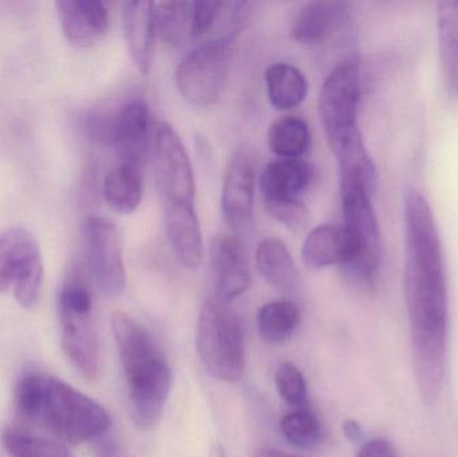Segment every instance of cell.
<instances>
[{
  "label": "cell",
  "instance_id": "28",
  "mask_svg": "<svg viewBox=\"0 0 458 457\" xmlns=\"http://www.w3.org/2000/svg\"><path fill=\"white\" fill-rule=\"evenodd\" d=\"M2 442L11 457H74L64 445L21 429H7Z\"/></svg>",
  "mask_w": 458,
  "mask_h": 457
},
{
  "label": "cell",
  "instance_id": "1",
  "mask_svg": "<svg viewBox=\"0 0 458 457\" xmlns=\"http://www.w3.org/2000/svg\"><path fill=\"white\" fill-rule=\"evenodd\" d=\"M405 215V297L411 321L414 375L425 404L443 392L448 343V284L443 243L432 207L411 190Z\"/></svg>",
  "mask_w": 458,
  "mask_h": 457
},
{
  "label": "cell",
  "instance_id": "22",
  "mask_svg": "<svg viewBox=\"0 0 458 457\" xmlns=\"http://www.w3.org/2000/svg\"><path fill=\"white\" fill-rule=\"evenodd\" d=\"M437 32L444 86L449 98L458 99V0L438 3Z\"/></svg>",
  "mask_w": 458,
  "mask_h": 457
},
{
  "label": "cell",
  "instance_id": "15",
  "mask_svg": "<svg viewBox=\"0 0 458 457\" xmlns=\"http://www.w3.org/2000/svg\"><path fill=\"white\" fill-rule=\"evenodd\" d=\"M56 10L64 37L77 47L94 45L109 29V7L101 0H61Z\"/></svg>",
  "mask_w": 458,
  "mask_h": 457
},
{
  "label": "cell",
  "instance_id": "18",
  "mask_svg": "<svg viewBox=\"0 0 458 457\" xmlns=\"http://www.w3.org/2000/svg\"><path fill=\"white\" fill-rule=\"evenodd\" d=\"M350 27L352 18L344 3L312 2L304 5L293 19L291 35L298 42L314 45Z\"/></svg>",
  "mask_w": 458,
  "mask_h": 457
},
{
  "label": "cell",
  "instance_id": "32",
  "mask_svg": "<svg viewBox=\"0 0 458 457\" xmlns=\"http://www.w3.org/2000/svg\"><path fill=\"white\" fill-rule=\"evenodd\" d=\"M223 5L225 3L208 0L191 3V34L193 37L208 34L222 18Z\"/></svg>",
  "mask_w": 458,
  "mask_h": 457
},
{
  "label": "cell",
  "instance_id": "11",
  "mask_svg": "<svg viewBox=\"0 0 458 457\" xmlns=\"http://www.w3.org/2000/svg\"><path fill=\"white\" fill-rule=\"evenodd\" d=\"M86 268L94 286L107 298L126 287V268L118 228L110 220L91 216L82 225Z\"/></svg>",
  "mask_w": 458,
  "mask_h": 457
},
{
  "label": "cell",
  "instance_id": "12",
  "mask_svg": "<svg viewBox=\"0 0 458 457\" xmlns=\"http://www.w3.org/2000/svg\"><path fill=\"white\" fill-rule=\"evenodd\" d=\"M155 165L165 203L195 204V174L190 156L179 134L166 123H158L156 129Z\"/></svg>",
  "mask_w": 458,
  "mask_h": 457
},
{
  "label": "cell",
  "instance_id": "7",
  "mask_svg": "<svg viewBox=\"0 0 458 457\" xmlns=\"http://www.w3.org/2000/svg\"><path fill=\"white\" fill-rule=\"evenodd\" d=\"M231 39L216 37L190 51L177 66L180 94L196 106H209L219 99L228 77Z\"/></svg>",
  "mask_w": 458,
  "mask_h": 457
},
{
  "label": "cell",
  "instance_id": "6",
  "mask_svg": "<svg viewBox=\"0 0 458 457\" xmlns=\"http://www.w3.org/2000/svg\"><path fill=\"white\" fill-rule=\"evenodd\" d=\"M373 193L358 185L341 187L344 231L346 236L344 273L360 282L371 284L381 267V228L371 198Z\"/></svg>",
  "mask_w": 458,
  "mask_h": 457
},
{
  "label": "cell",
  "instance_id": "29",
  "mask_svg": "<svg viewBox=\"0 0 458 457\" xmlns=\"http://www.w3.org/2000/svg\"><path fill=\"white\" fill-rule=\"evenodd\" d=\"M156 23L166 42L180 45L191 30V3H156Z\"/></svg>",
  "mask_w": 458,
  "mask_h": 457
},
{
  "label": "cell",
  "instance_id": "8",
  "mask_svg": "<svg viewBox=\"0 0 458 457\" xmlns=\"http://www.w3.org/2000/svg\"><path fill=\"white\" fill-rule=\"evenodd\" d=\"M43 263L39 244L26 228L0 233V292L13 289L19 305L32 309L39 300Z\"/></svg>",
  "mask_w": 458,
  "mask_h": 457
},
{
  "label": "cell",
  "instance_id": "17",
  "mask_svg": "<svg viewBox=\"0 0 458 457\" xmlns=\"http://www.w3.org/2000/svg\"><path fill=\"white\" fill-rule=\"evenodd\" d=\"M123 24L131 61L141 74H148L155 58L156 3L147 0L123 3Z\"/></svg>",
  "mask_w": 458,
  "mask_h": 457
},
{
  "label": "cell",
  "instance_id": "26",
  "mask_svg": "<svg viewBox=\"0 0 458 457\" xmlns=\"http://www.w3.org/2000/svg\"><path fill=\"white\" fill-rule=\"evenodd\" d=\"M311 131L303 118L284 115L268 129L269 149L280 158H299L309 150Z\"/></svg>",
  "mask_w": 458,
  "mask_h": 457
},
{
  "label": "cell",
  "instance_id": "14",
  "mask_svg": "<svg viewBox=\"0 0 458 457\" xmlns=\"http://www.w3.org/2000/svg\"><path fill=\"white\" fill-rule=\"evenodd\" d=\"M255 168L245 150L232 156L223 182L222 211L232 230H244L253 215Z\"/></svg>",
  "mask_w": 458,
  "mask_h": 457
},
{
  "label": "cell",
  "instance_id": "31",
  "mask_svg": "<svg viewBox=\"0 0 458 457\" xmlns=\"http://www.w3.org/2000/svg\"><path fill=\"white\" fill-rule=\"evenodd\" d=\"M269 214L282 223L288 230H304L309 225L310 212L299 199H285V200L264 201Z\"/></svg>",
  "mask_w": 458,
  "mask_h": 457
},
{
  "label": "cell",
  "instance_id": "16",
  "mask_svg": "<svg viewBox=\"0 0 458 457\" xmlns=\"http://www.w3.org/2000/svg\"><path fill=\"white\" fill-rule=\"evenodd\" d=\"M165 228L180 265L188 270H196L203 260L204 243L195 204L166 201Z\"/></svg>",
  "mask_w": 458,
  "mask_h": 457
},
{
  "label": "cell",
  "instance_id": "3",
  "mask_svg": "<svg viewBox=\"0 0 458 457\" xmlns=\"http://www.w3.org/2000/svg\"><path fill=\"white\" fill-rule=\"evenodd\" d=\"M113 334L128 389L131 420L152 431L163 418L174 384L171 367L152 333L126 313H115Z\"/></svg>",
  "mask_w": 458,
  "mask_h": 457
},
{
  "label": "cell",
  "instance_id": "10",
  "mask_svg": "<svg viewBox=\"0 0 458 457\" xmlns=\"http://www.w3.org/2000/svg\"><path fill=\"white\" fill-rule=\"evenodd\" d=\"M360 98V63L357 58L349 56L335 64L320 89L319 115L328 142L360 131L358 125Z\"/></svg>",
  "mask_w": 458,
  "mask_h": 457
},
{
  "label": "cell",
  "instance_id": "35",
  "mask_svg": "<svg viewBox=\"0 0 458 457\" xmlns=\"http://www.w3.org/2000/svg\"><path fill=\"white\" fill-rule=\"evenodd\" d=\"M344 434L349 442L360 444L365 439V431L362 426L355 420H346L344 423Z\"/></svg>",
  "mask_w": 458,
  "mask_h": 457
},
{
  "label": "cell",
  "instance_id": "2",
  "mask_svg": "<svg viewBox=\"0 0 458 457\" xmlns=\"http://www.w3.org/2000/svg\"><path fill=\"white\" fill-rule=\"evenodd\" d=\"M15 407L24 420L70 444L97 440L112 429V419L101 404L46 373L21 376Z\"/></svg>",
  "mask_w": 458,
  "mask_h": 457
},
{
  "label": "cell",
  "instance_id": "23",
  "mask_svg": "<svg viewBox=\"0 0 458 457\" xmlns=\"http://www.w3.org/2000/svg\"><path fill=\"white\" fill-rule=\"evenodd\" d=\"M267 94L272 106L279 110H291L306 99L309 91L306 75L287 62L271 64L264 74Z\"/></svg>",
  "mask_w": 458,
  "mask_h": 457
},
{
  "label": "cell",
  "instance_id": "27",
  "mask_svg": "<svg viewBox=\"0 0 458 457\" xmlns=\"http://www.w3.org/2000/svg\"><path fill=\"white\" fill-rule=\"evenodd\" d=\"M283 437L293 447L315 450L325 442L326 432L317 413L309 408H298L280 420Z\"/></svg>",
  "mask_w": 458,
  "mask_h": 457
},
{
  "label": "cell",
  "instance_id": "20",
  "mask_svg": "<svg viewBox=\"0 0 458 457\" xmlns=\"http://www.w3.org/2000/svg\"><path fill=\"white\" fill-rule=\"evenodd\" d=\"M256 265L269 286L284 294H293L301 286V275L293 255L276 238H267L256 250Z\"/></svg>",
  "mask_w": 458,
  "mask_h": 457
},
{
  "label": "cell",
  "instance_id": "5",
  "mask_svg": "<svg viewBox=\"0 0 458 457\" xmlns=\"http://www.w3.org/2000/svg\"><path fill=\"white\" fill-rule=\"evenodd\" d=\"M62 349L82 377L99 376V343L90 287L80 271L64 278L58 297Z\"/></svg>",
  "mask_w": 458,
  "mask_h": 457
},
{
  "label": "cell",
  "instance_id": "36",
  "mask_svg": "<svg viewBox=\"0 0 458 457\" xmlns=\"http://www.w3.org/2000/svg\"><path fill=\"white\" fill-rule=\"evenodd\" d=\"M253 457H296L282 453V451L275 450V448L264 447L260 448Z\"/></svg>",
  "mask_w": 458,
  "mask_h": 457
},
{
  "label": "cell",
  "instance_id": "21",
  "mask_svg": "<svg viewBox=\"0 0 458 457\" xmlns=\"http://www.w3.org/2000/svg\"><path fill=\"white\" fill-rule=\"evenodd\" d=\"M144 168L118 161L104 179V196L113 211L128 215L136 211L144 195Z\"/></svg>",
  "mask_w": 458,
  "mask_h": 457
},
{
  "label": "cell",
  "instance_id": "4",
  "mask_svg": "<svg viewBox=\"0 0 458 457\" xmlns=\"http://www.w3.org/2000/svg\"><path fill=\"white\" fill-rule=\"evenodd\" d=\"M196 346L204 368L217 380L236 383L247 367L244 327L228 302L209 295L199 316Z\"/></svg>",
  "mask_w": 458,
  "mask_h": 457
},
{
  "label": "cell",
  "instance_id": "30",
  "mask_svg": "<svg viewBox=\"0 0 458 457\" xmlns=\"http://www.w3.org/2000/svg\"><path fill=\"white\" fill-rule=\"evenodd\" d=\"M275 383L283 402L291 407H304L307 402L306 378L295 365L291 362L280 365L275 373Z\"/></svg>",
  "mask_w": 458,
  "mask_h": 457
},
{
  "label": "cell",
  "instance_id": "13",
  "mask_svg": "<svg viewBox=\"0 0 458 457\" xmlns=\"http://www.w3.org/2000/svg\"><path fill=\"white\" fill-rule=\"evenodd\" d=\"M214 295L231 303L247 292L250 284V273L242 247L232 236L215 235L209 244Z\"/></svg>",
  "mask_w": 458,
  "mask_h": 457
},
{
  "label": "cell",
  "instance_id": "19",
  "mask_svg": "<svg viewBox=\"0 0 458 457\" xmlns=\"http://www.w3.org/2000/svg\"><path fill=\"white\" fill-rule=\"evenodd\" d=\"M314 169L301 158H277L271 161L260 174V190L264 201L299 199L311 185Z\"/></svg>",
  "mask_w": 458,
  "mask_h": 457
},
{
  "label": "cell",
  "instance_id": "25",
  "mask_svg": "<svg viewBox=\"0 0 458 457\" xmlns=\"http://www.w3.org/2000/svg\"><path fill=\"white\" fill-rule=\"evenodd\" d=\"M301 318V310L291 300L267 303L258 313L259 334L269 345H283L295 334Z\"/></svg>",
  "mask_w": 458,
  "mask_h": 457
},
{
  "label": "cell",
  "instance_id": "9",
  "mask_svg": "<svg viewBox=\"0 0 458 457\" xmlns=\"http://www.w3.org/2000/svg\"><path fill=\"white\" fill-rule=\"evenodd\" d=\"M88 131L97 141L114 148L120 161L145 166L149 148L150 113L142 99H131L109 114L94 113L89 117Z\"/></svg>",
  "mask_w": 458,
  "mask_h": 457
},
{
  "label": "cell",
  "instance_id": "34",
  "mask_svg": "<svg viewBox=\"0 0 458 457\" xmlns=\"http://www.w3.org/2000/svg\"><path fill=\"white\" fill-rule=\"evenodd\" d=\"M357 457H397V453L389 442L384 439H376L365 443Z\"/></svg>",
  "mask_w": 458,
  "mask_h": 457
},
{
  "label": "cell",
  "instance_id": "24",
  "mask_svg": "<svg viewBox=\"0 0 458 457\" xmlns=\"http://www.w3.org/2000/svg\"><path fill=\"white\" fill-rule=\"evenodd\" d=\"M301 257L309 267L325 268L341 265L346 257V236L344 227L322 224L307 235Z\"/></svg>",
  "mask_w": 458,
  "mask_h": 457
},
{
  "label": "cell",
  "instance_id": "33",
  "mask_svg": "<svg viewBox=\"0 0 458 457\" xmlns=\"http://www.w3.org/2000/svg\"><path fill=\"white\" fill-rule=\"evenodd\" d=\"M96 453L97 457H133L112 429L96 440Z\"/></svg>",
  "mask_w": 458,
  "mask_h": 457
}]
</instances>
